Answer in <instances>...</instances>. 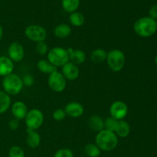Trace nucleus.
Masks as SVG:
<instances>
[{"mask_svg":"<svg viewBox=\"0 0 157 157\" xmlns=\"http://www.w3.org/2000/svg\"><path fill=\"white\" fill-rule=\"evenodd\" d=\"M52 117H53V119L55 120L56 121H61L66 117V113L65 111H64V110H63V109H56V110L53 112Z\"/></svg>","mask_w":157,"mask_h":157,"instance_id":"c85d7f7f","label":"nucleus"},{"mask_svg":"<svg viewBox=\"0 0 157 157\" xmlns=\"http://www.w3.org/2000/svg\"><path fill=\"white\" fill-rule=\"evenodd\" d=\"M155 63H156V64L157 65V55L155 57Z\"/></svg>","mask_w":157,"mask_h":157,"instance_id":"f704fd0d","label":"nucleus"},{"mask_svg":"<svg viewBox=\"0 0 157 157\" xmlns=\"http://www.w3.org/2000/svg\"><path fill=\"white\" fill-rule=\"evenodd\" d=\"M64 111H65L66 115L70 117L78 118L82 116L84 112V109L82 104L76 101H72L65 106Z\"/></svg>","mask_w":157,"mask_h":157,"instance_id":"f8f14e48","label":"nucleus"},{"mask_svg":"<svg viewBox=\"0 0 157 157\" xmlns=\"http://www.w3.org/2000/svg\"><path fill=\"white\" fill-rule=\"evenodd\" d=\"M149 17L153 19H157V5H153L149 10Z\"/></svg>","mask_w":157,"mask_h":157,"instance_id":"2f4dec72","label":"nucleus"},{"mask_svg":"<svg viewBox=\"0 0 157 157\" xmlns=\"http://www.w3.org/2000/svg\"><path fill=\"white\" fill-rule=\"evenodd\" d=\"M11 105V98L8 94L0 90V114L9 110Z\"/></svg>","mask_w":157,"mask_h":157,"instance_id":"4be33fe9","label":"nucleus"},{"mask_svg":"<svg viewBox=\"0 0 157 157\" xmlns=\"http://www.w3.org/2000/svg\"><path fill=\"white\" fill-rule=\"evenodd\" d=\"M9 157H25V152L20 147L13 146L9 150Z\"/></svg>","mask_w":157,"mask_h":157,"instance_id":"bb28decb","label":"nucleus"},{"mask_svg":"<svg viewBox=\"0 0 157 157\" xmlns=\"http://www.w3.org/2000/svg\"><path fill=\"white\" fill-rule=\"evenodd\" d=\"M107 52L104 49L98 48L94 51L90 55V59L92 62L95 64H99L106 61L107 59Z\"/></svg>","mask_w":157,"mask_h":157,"instance_id":"412c9836","label":"nucleus"},{"mask_svg":"<svg viewBox=\"0 0 157 157\" xmlns=\"http://www.w3.org/2000/svg\"><path fill=\"white\" fill-rule=\"evenodd\" d=\"M62 7L65 12L73 13L76 12L80 6V0H62Z\"/></svg>","mask_w":157,"mask_h":157,"instance_id":"b1692460","label":"nucleus"},{"mask_svg":"<svg viewBox=\"0 0 157 157\" xmlns=\"http://www.w3.org/2000/svg\"><path fill=\"white\" fill-rule=\"evenodd\" d=\"M110 117L117 121H121L126 117L128 113V107L124 102L121 101H114L110 107Z\"/></svg>","mask_w":157,"mask_h":157,"instance_id":"1a4fd4ad","label":"nucleus"},{"mask_svg":"<svg viewBox=\"0 0 157 157\" xmlns=\"http://www.w3.org/2000/svg\"><path fill=\"white\" fill-rule=\"evenodd\" d=\"M37 67L39 70V71H41L43 74H46V75H51L53 72L58 71V67L54 66L48 60L45 59L39 60L38 64H37Z\"/></svg>","mask_w":157,"mask_h":157,"instance_id":"f3484780","label":"nucleus"},{"mask_svg":"<svg viewBox=\"0 0 157 157\" xmlns=\"http://www.w3.org/2000/svg\"><path fill=\"white\" fill-rule=\"evenodd\" d=\"M86 55L83 51L79 50H73L72 52L69 54V61L73 64H81L85 61Z\"/></svg>","mask_w":157,"mask_h":157,"instance_id":"aec40b11","label":"nucleus"},{"mask_svg":"<svg viewBox=\"0 0 157 157\" xmlns=\"http://www.w3.org/2000/svg\"><path fill=\"white\" fill-rule=\"evenodd\" d=\"M27 138L26 144L30 148L35 149L40 145L41 143V136L36 130H31L27 129Z\"/></svg>","mask_w":157,"mask_h":157,"instance_id":"2eb2a0df","label":"nucleus"},{"mask_svg":"<svg viewBox=\"0 0 157 157\" xmlns=\"http://www.w3.org/2000/svg\"><path fill=\"white\" fill-rule=\"evenodd\" d=\"M88 126L92 130L98 133L104 129V121L98 115H92L89 118Z\"/></svg>","mask_w":157,"mask_h":157,"instance_id":"dca6fc26","label":"nucleus"},{"mask_svg":"<svg viewBox=\"0 0 157 157\" xmlns=\"http://www.w3.org/2000/svg\"><path fill=\"white\" fill-rule=\"evenodd\" d=\"M25 35L29 40L35 42L44 41L47 38L45 29L38 25H31L25 30Z\"/></svg>","mask_w":157,"mask_h":157,"instance_id":"0eeeda50","label":"nucleus"},{"mask_svg":"<svg viewBox=\"0 0 157 157\" xmlns=\"http://www.w3.org/2000/svg\"><path fill=\"white\" fill-rule=\"evenodd\" d=\"M25 122L27 129L31 130H36L41 127L44 122V115L38 109H32L28 111L25 118Z\"/></svg>","mask_w":157,"mask_h":157,"instance_id":"423d86ee","label":"nucleus"},{"mask_svg":"<svg viewBox=\"0 0 157 157\" xmlns=\"http://www.w3.org/2000/svg\"><path fill=\"white\" fill-rule=\"evenodd\" d=\"M118 121L112 117H109L104 121V129L111 132H115Z\"/></svg>","mask_w":157,"mask_h":157,"instance_id":"a878e982","label":"nucleus"},{"mask_svg":"<svg viewBox=\"0 0 157 157\" xmlns=\"http://www.w3.org/2000/svg\"><path fill=\"white\" fill-rule=\"evenodd\" d=\"M61 74L66 80L68 81H75L78 79L80 75V70L78 65L68 61L64 65H63Z\"/></svg>","mask_w":157,"mask_h":157,"instance_id":"9b49d317","label":"nucleus"},{"mask_svg":"<svg viewBox=\"0 0 157 157\" xmlns=\"http://www.w3.org/2000/svg\"><path fill=\"white\" fill-rule=\"evenodd\" d=\"M28 111L29 110H28L27 106L22 101H16L12 104V113L15 119H17L18 121L25 119Z\"/></svg>","mask_w":157,"mask_h":157,"instance_id":"ddd939ff","label":"nucleus"},{"mask_svg":"<svg viewBox=\"0 0 157 157\" xmlns=\"http://www.w3.org/2000/svg\"><path fill=\"white\" fill-rule=\"evenodd\" d=\"M95 144L103 151H111L118 144V136L114 132L104 129L98 132L95 137Z\"/></svg>","mask_w":157,"mask_h":157,"instance_id":"f257e3e1","label":"nucleus"},{"mask_svg":"<svg viewBox=\"0 0 157 157\" xmlns=\"http://www.w3.org/2000/svg\"><path fill=\"white\" fill-rule=\"evenodd\" d=\"M22 80L23 84L27 87H31L34 84V82H35V80H34V78L32 76V75H26L23 77V78H21Z\"/></svg>","mask_w":157,"mask_h":157,"instance_id":"7c9ffc66","label":"nucleus"},{"mask_svg":"<svg viewBox=\"0 0 157 157\" xmlns=\"http://www.w3.org/2000/svg\"><path fill=\"white\" fill-rule=\"evenodd\" d=\"M36 52L40 55H45L48 52V46L44 41H40L36 44Z\"/></svg>","mask_w":157,"mask_h":157,"instance_id":"cd10ccee","label":"nucleus"},{"mask_svg":"<svg viewBox=\"0 0 157 157\" xmlns=\"http://www.w3.org/2000/svg\"><path fill=\"white\" fill-rule=\"evenodd\" d=\"M130 127L127 121H124V120L118 121L117 126V128L114 132L117 136L121 138L127 137L130 134Z\"/></svg>","mask_w":157,"mask_h":157,"instance_id":"a211bd4d","label":"nucleus"},{"mask_svg":"<svg viewBox=\"0 0 157 157\" xmlns=\"http://www.w3.org/2000/svg\"><path fill=\"white\" fill-rule=\"evenodd\" d=\"M8 55L12 61L20 62L25 56L24 48L19 42H12L8 48Z\"/></svg>","mask_w":157,"mask_h":157,"instance_id":"9d476101","label":"nucleus"},{"mask_svg":"<svg viewBox=\"0 0 157 157\" xmlns=\"http://www.w3.org/2000/svg\"><path fill=\"white\" fill-rule=\"evenodd\" d=\"M22 80L18 75L15 74H11L4 77L2 81V87L4 91L10 95H17L21 91L23 88Z\"/></svg>","mask_w":157,"mask_h":157,"instance_id":"7ed1b4c3","label":"nucleus"},{"mask_svg":"<svg viewBox=\"0 0 157 157\" xmlns=\"http://www.w3.org/2000/svg\"><path fill=\"white\" fill-rule=\"evenodd\" d=\"M106 61L110 70L114 72H119L124 68L125 65V55L122 51L113 49L107 52Z\"/></svg>","mask_w":157,"mask_h":157,"instance_id":"20e7f679","label":"nucleus"},{"mask_svg":"<svg viewBox=\"0 0 157 157\" xmlns=\"http://www.w3.org/2000/svg\"><path fill=\"white\" fill-rule=\"evenodd\" d=\"M8 125H9V127L10 130H15L18 128V127H19V121L17 119H12L9 121Z\"/></svg>","mask_w":157,"mask_h":157,"instance_id":"473e14b6","label":"nucleus"},{"mask_svg":"<svg viewBox=\"0 0 157 157\" xmlns=\"http://www.w3.org/2000/svg\"><path fill=\"white\" fill-rule=\"evenodd\" d=\"M54 34L58 38H67L71 34V29L68 25L60 24L56 26Z\"/></svg>","mask_w":157,"mask_h":157,"instance_id":"6ab92c4d","label":"nucleus"},{"mask_svg":"<svg viewBox=\"0 0 157 157\" xmlns=\"http://www.w3.org/2000/svg\"><path fill=\"white\" fill-rule=\"evenodd\" d=\"M13 70V61L9 57L0 56V76L6 77L11 75Z\"/></svg>","mask_w":157,"mask_h":157,"instance_id":"4468645a","label":"nucleus"},{"mask_svg":"<svg viewBox=\"0 0 157 157\" xmlns=\"http://www.w3.org/2000/svg\"><path fill=\"white\" fill-rule=\"evenodd\" d=\"M101 151L99 147L95 144H88L84 147V153L88 157H99Z\"/></svg>","mask_w":157,"mask_h":157,"instance_id":"393cba45","label":"nucleus"},{"mask_svg":"<svg viewBox=\"0 0 157 157\" xmlns=\"http://www.w3.org/2000/svg\"><path fill=\"white\" fill-rule=\"evenodd\" d=\"M2 36H3V29L2 27L0 25V41H1L2 38Z\"/></svg>","mask_w":157,"mask_h":157,"instance_id":"72a5a7b5","label":"nucleus"},{"mask_svg":"<svg viewBox=\"0 0 157 157\" xmlns=\"http://www.w3.org/2000/svg\"><path fill=\"white\" fill-rule=\"evenodd\" d=\"M69 20L72 25L75 27H81L84 24L85 18L84 15L80 12H75L73 13H71L69 16Z\"/></svg>","mask_w":157,"mask_h":157,"instance_id":"5701e85b","label":"nucleus"},{"mask_svg":"<svg viewBox=\"0 0 157 157\" xmlns=\"http://www.w3.org/2000/svg\"><path fill=\"white\" fill-rule=\"evenodd\" d=\"M54 157H74L73 152L69 149H61L58 150L54 155Z\"/></svg>","mask_w":157,"mask_h":157,"instance_id":"c756f323","label":"nucleus"},{"mask_svg":"<svg viewBox=\"0 0 157 157\" xmlns=\"http://www.w3.org/2000/svg\"><path fill=\"white\" fill-rule=\"evenodd\" d=\"M48 61L55 67H62L69 61V54L67 49L55 47L48 52Z\"/></svg>","mask_w":157,"mask_h":157,"instance_id":"39448f33","label":"nucleus"},{"mask_svg":"<svg viewBox=\"0 0 157 157\" xmlns=\"http://www.w3.org/2000/svg\"><path fill=\"white\" fill-rule=\"evenodd\" d=\"M48 84L54 92L61 93L65 89L67 82H66V79L63 76L62 74L60 73L58 71H56L49 75Z\"/></svg>","mask_w":157,"mask_h":157,"instance_id":"6e6552de","label":"nucleus"},{"mask_svg":"<svg viewBox=\"0 0 157 157\" xmlns=\"http://www.w3.org/2000/svg\"><path fill=\"white\" fill-rule=\"evenodd\" d=\"M135 33L142 38H148L154 35L157 30L156 20L150 17H143L139 18L133 24Z\"/></svg>","mask_w":157,"mask_h":157,"instance_id":"f03ea898","label":"nucleus"}]
</instances>
